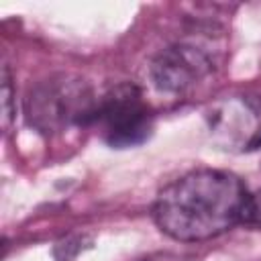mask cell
<instances>
[{
  "mask_svg": "<svg viewBox=\"0 0 261 261\" xmlns=\"http://www.w3.org/2000/svg\"><path fill=\"white\" fill-rule=\"evenodd\" d=\"M139 261H186V259L179 255H173V253H153V255H147Z\"/></svg>",
  "mask_w": 261,
  "mask_h": 261,
  "instance_id": "cell-8",
  "label": "cell"
},
{
  "mask_svg": "<svg viewBox=\"0 0 261 261\" xmlns=\"http://www.w3.org/2000/svg\"><path fill=\"white\" fill-rule=\"evenodd\" d=\"M98 98L92 88L71 75H55L41 82L27 98V118L31 126L45 135L94 122Z\"/></svg>",
  "mask_w": 261,
  "mask_h": 261,
  "instance_id": "cell-2",
  "label": "cell"
},
{
  "mask_svg": "<svg viewBox=\"0 0 261 261\" xmlns=\"http://www.w3.org/2000/svg\"><path fill=\"white\" fill-rule=\"evenodd\" d=\"M212 71L210 55L194 43L161 49L149 65L151 84L163 94H184Z\"/></svg>",
  "mask_w": 261,
  "mask_h": 261,
  "instance_id": "cell-5",
  "label": "cell"
},
{
  "mask_svg": "<svg viewBox=\"0 0 261 261\" xmlns=\"http://www.w3.org/2000/svg\"><path fill=\"white\" fill-rule=\"evenodd\" d=\"M243 222L253 224V226H261V192L249 194L245 214H243Z\"/></svg>",
  "mask_w": 261,
  "mask_h": 261,
  "instance_id": "cell-6",
  "label": "cell"
},
{
  "mask_svg": "<svg viewBox=\"0 0 261 261\" xmlns=\"http://www.w3.org/2000/svg\"><path fill=\"white\" fill-rule=\"evenodd\" d=\"M206 118L212 141L224 151L245 153L261 147V96H226L210 108Z\"/></svg>",
  "mask_w": 261,
  "mask_h": 261,
  "instance_id": "cell-4",
  "label": "cell"
},
{
  "mask_svg": "<svg viewBox=\"0 0 261 261\" xmlns=\"http://www.w3.org/2000/svg\"><path fill=\"white\" fill-rule=\"evenodd\" d=\"M10 96H12V90H10V75H8V67L2 69V104H4V128L8 126L10 122V116H12V110H10Z\"/></svg>",
  "mask_w": 261,
  "mask_h": 261,
  "instance_id": "cell-7",
  "label": "cell"
},
{
  "mask_svg": "<svg viewBox=\"0 0 261 261\" xmlns=\"http://www.w3.org/2000/svg\"><path fill=\"white\" fill-rule=\"evenodd\" d=\"M102 141L114 149L137 147L153 130V110L133 84H120L98 98L94 122Z\"/></svg>",
  "mask_w": 261,
  "mask_h": 261,
  "instance_id": "cell-3",
  "label": "cell"
},
{
  "mask_svg": "<svg viewBox=\"0 0 261 261\" xmlns=\"http://www.w3.org/2000/svg\"><path fill=\"white\" fill-rule=\"evenodd\" d=\"M249 192L222 169H196L165 186L153 206L161 232L175 241L214 239L243 222Z\"/></svg>",
  "mask_w": 261,
  "mask_h": 261,
  "instance_id": "cell-1",
  "label": "cell"
}]
</instances>
